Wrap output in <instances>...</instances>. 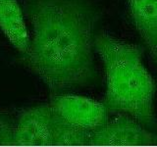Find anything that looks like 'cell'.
Masks as SVG:
<instances>
[{
    "mask_svg": "<svg viewBox=\"0 0 157 147\" xmlns=\"http://www.w3.org/2000/svg\"><path fill=\"white\" fill-rule=\"evenodd\" d=\"M0 28L18 51L28 54L29 37L17 0H0Z\"/></svg>",
    "mask_w": 157,
    "mask_h": 147,
    "instance_id": "obj_7",
    "label": "cell"
},
{
    "mask_svg": "<svg viewBox=\"0 0 157 147\" xmlns=\"http://www.w3.org/2000/svg\"><path fill=\"white\" fill-rule=\"evenodd\" d=\"M132 21L157 63V0H126Z\"/></svg>",
    "mask_w": 157,
    "mask_h": 147,
    "instance_id": "obj_6",
    "label": "cell"
},
{
    "mask_svg": "<svg viewBox=\"0 0 157 147\" xmlns=\"http://www.w3.org/2000/svg\"><path fill=\"white\" fill-rule=\"evenodd\" d=\"M0 144L52 145V111L39 105L25 110L10 127H0Z\"/></svg>",
    "mask_w": 157,
    "mask_h": 147,
    "instance_id": "obj_3",
    "label": "cell"
},
{
    "mask_svg": "<svg viewBox=\"0 0 157 147\" xmlns=\"http://www.w3.org/2000/svg\"><path fill=\"white\" fill-rule=\"evenodd\" d=\"M96 14L87 0H38L32 9V70L53 91L81 86L94 75Z\"/></svg>",
    "mask_w": 157,
    "mask_h": 147,
    "instance_id": "obj_1",
    "label": "cell"
},
{
    "mask_svg": "<svg viewBox=\"0 0 157 147\" xmlns=\"http://www.w3.org/2000/svg\"><path fill=\"white\" fill-rule=\"evenodd\" d=\"M90 132L68 124L52 113V145H88Z\"/></svg>",
    "mask_w": 157,
    "mask_h": 147,
    "instance_id": "obj_8",
    "label": "cell"
},
{
    "mask_svg": "<svg viewBox=\"0 0 157 147\" xmlns=\"http://www.w3.org/2000/svg\"><path fill=\"white\" fill-rule=\"evenodd\" d=\"M94 48L106 73L104 105L108 112L132 117L152 129L156 123V83L144 66L140 48L106 32L94 37Z\"/></svg>",
    "mask_w": 157,
    "mask_h": 147,
    "instance_id": "obj_2",
    "label": "cell"
},
{
    "mask_svg": "<svg viewBox=\"0 0 157 147\" xmlns=\"http://www.w3.org/2000/svg\"><path fill=\"white\" fill-rule=\"evenodd\" d=\"M157 134L141 125L134 118L122 115L108 120L104 125L91 130L90 144L102 146L156 145Z\"/></svg>",
    "mask_w": 157,
    "mask_h": 147,
    "instance_id": "obj_5",
    "label": "cell"
},
{
    "mask_svg": "<svg viewBox=\"0 0 157 147\" xmlns=\"http://www.w3.org/2000/svg\"><path fill=\"white\" fill-rule=\"evenodd\" d=\"M49 106L54 115L83 130H93L108 121V110L105 105L83 96L53 95Z\"/></svg>",
    "mask_w": 157,
    "mask_h": 147,
    "instance_id": "obj_4",
    "label": "cell"
}]
</instances>
